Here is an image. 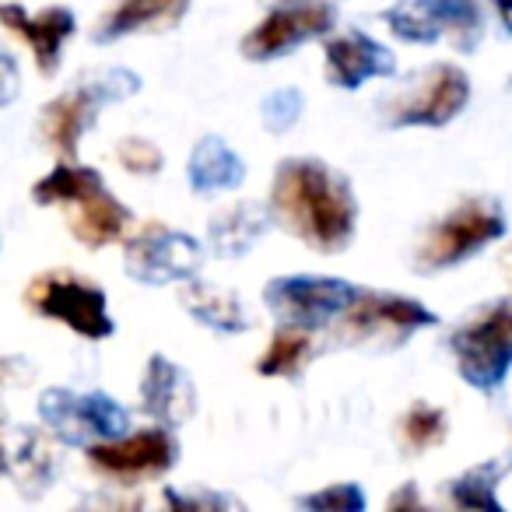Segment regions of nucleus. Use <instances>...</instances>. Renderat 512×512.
<instances>
[{"instance_id":"1","label":"nucleus","mask_w":512,"mask_h":512,"mask_svg":"<svg viewBox=\"0 0 512 512\" xmlns=\"http://www.w3.org/2000/svg\"><path fill=\"white\" fill-rule=\"evenodd\" d=\"M355 193L330 165L288 158L278 165L271 190V218L320 253H337L355 235Z\"/></svg>"},{"instance_id":"2","label":"nucleus","mask_w":512,"mask_h":512,"mask_svg":"<svg viewBox=\"0 0 512 512\" xmlns=\"http://www.w3.org/2000/svg\"><path fill=\"white\" fill-rule=\"evenodd\" d=\"M36 204H64L71 207V225L85 246H109L123 235L130 214L113 193L102 186V176L95 169H74L60 165L50 176H43L32 186Z\"/></svg>"},{"instance_id":"3","label":"nucleus","mask_w":512,"mask_h":512,"mask_svg":"<svg viewBox=\"0 0 512 512\" xmlns=\"http://www.w3.org/2000/svg\"><path fill=\"white\" fill-rule=\"evenodd\" d=\"M449 348L460 365V376L474 390H498L512 369V299L491 302L474 320L456 327Z\"/></svg>"},{"instance_id":"4","label":"nucleus","mask_w":512,"mask_h":512,"mask_svg":"<svg viewBox=\"0 0 512 512\" xmlns=\"http://www.w3.org/2000/svg\"><path fill=\"white\" fill-rule=\"evenodd\" d=\"M505 211L495 200H467V204L453 207L432 232L425 235V242L418 246L414 267L418 274H435L449 271V267L463 264L474 253H481L484 246L498 242L505 235Z\"/></svg>"},{"instance_id":"5","label":"nucleus","mask_w":512,"mask_h":512,"mask_svg":"<svg viewBox=\"0 0 512 512\" xmlns=\"http://www.w3.org/2000/svg\"><path fill=\"white\" fill-rule=\"evenodd\" d=\"M439 316L425 309L421 302L404 295H355L348 309L341 313L337 337L348 344H369V348H397L411 334L425 327H435Z\"/></svg>"},{"instance_id":"6","label":"nucleus","mask_w":512,"mask_h":512,"mask_svg":"<svg viewBox=\"0 0 512 512\" xmlns=\"http://www.w3.org/2000/svg\"><path fill=\"white\" fill-rule=\"evenodd\" d=\"M467 99V74L453 64H439L400 88L397 99L386 102L383 116L390 127H446L456 113H463Z\"/></svg>"},{"instance_id":"7","label":"nucleus","mask_w":512,"mask_h":512,"mask_svg":"<svg viewBox=\"0 0 512 512\" xmlns=\"http://www.w3.org/2000/svg\"><path fill=\"white\" fill-rule=\"evenodd\" d=\"M358 288L341 278H316V274H295V278H274L264 292V302L285 327L316 330L341 316L355 302Z\"/></svg>"},{"instance_id":"8","label":"nucleus","mask_w":512,"mask_h":512,"mask_svg":"<svg viewBox=\"0 0 512 512\" xmlns=\"http://www.w3.org/2000/svg\"><path fill=\"white\" fill-rule=\"evenodd\" d=\"M29 306L36 313L50 316V320L67 323L74 334L92 337V341H102V337L113 334V320H109L102 288L88 285V281L74 278V274L53 271L36 278L29 285Z\"/></svg>"},{"instance_id":"9","label":"nucleus","mask_w":512,"mask_h":512,"mask_svg":"<svg viewBox=\"0 0 512 512\" xmlns=\"http://www.w3.org/2000/svg\"><path fill=\"white\" fill-rule=\"evenodd\" d=\"M39 414L53 428L57 439L67 446H85L92 439H120L127 432V411L106 393H67V390H46L39 400Z\"/></svg>"},{"instance_id":"10","label":"nucleus","mask_w":512,"mask_h":512,"mask_svg":"<svg viewBox=\"0 0 512 512\" xmlns=\"http://www.w3.org/2000/svg\"><path fill=\"white\" fill-rule=\"evenodd\" d=\"M137 88H141V81H137V74H130V71H113V74H106V78L95 81V85L74 88L71 95H64V99L46 106V113H43L46 141H50L60 155L71 158L74 151H78L81 134H85L88 123L95 120V113H99L106 102L137 92Z\"/></svg>"},{"instance_id":"11","label":"nucleus","mask_w":512,"mask_h":512,"mask_svg":"<svg viewBox=\"0 0 512 512\" xmlns=\"http://www.w3.org/2000/svg\"><path fill=\"white\" fill-rule=\"evenodd\" d=\"M337 25V8L323 4V0H306V4H285V8L271 11L264 22L256 25L246 39H242V53L256 64L285 53L299 50L302 43L316 36H327Z\"/></svg>"},{"instance_id":"12","label":"nucleus","mask_w":512,"mask_h":512,"mask_svg":"<svg viewBox=\"0 0 512 512\" xmlns=\"http://www.w3.org/2000/svg\"><path fill=\"white\" fill-rule=\"evenodd\" d=\"M204 264L197 239L169 228H144L127 242V274L141 285H172L190 281Z\"/></svg>"},{"instance_id":"13","label":"nucleus","mask_w":512,"mask_h":512,"mask_svg":"<svg viewBox=\"0 0 512 512\" xmlns=\"http://www.w3.org/2000/svg\"><path fill=\"white\" fill-rule=\"evenodd\" d=\"M179 446L169 435V428H148V432L127 435V439H106L88 449V460L95 470L116 481H141V477H158L176 463Z\"/></svg>"},{"instance_id":"14","label":"nucleus","mask_w":512,"mask_h":512,"mask_svg":"<svg viewBox=\"0 0 512 512\" xmlns=\"http://www.w3.org/2000/svg\"><path fill=\"white\" fill-rule=\"evenodd\" d=\"M393 71H397V57L362 32H348V36L327 43V78L337 88L355 92L369 78H390Z\"/></svg>"},{"instance_id":"15","label":"nucleus","mask_w":512,"mask_h":512,"mask_svg":"<svg viewBox=\"0 0 512 512\" xmlns=\"http://www.w3.org/2000/svg\"><path fill=\"white\" fill-rule=\"evenodd\" d=\"M141 407L162 428H176L193 414L197 393H193V383L186 379V372L179 365L155 355L148 362V372H144V383H141Z\"/></svg>"},{"instance_id":"16","label":"nucleus","mask_w":512,"mask_h":512,"mask_svg":"<svg viewBox=\"0 0 512 512\" xmlns=\"http://www.w3.org/2000/svg\"><path fill=\"white\" fill-rule=\"evenodd\" d=\"M0 25L32 46L43 74L57 71L60 50L74 36V15L67 8H50L43 15H25V8H18V4H0Z\"/></svg>"},{"instance_id":"17","label":"nucleus","mask_w":512,"mask_h":512,"mask_svg":"<svg viewBox=\"0 0 512 512\" xmlns=\"http://www.w3.org/2000/svg\"><path fill=\"white\" fill-rule=\"evenodd\" d=\"M186 8H190V0H123L120 8L99 25L95 39L113 43V39L141 29H172V25L183 22Z\"/></svg>"},{"instance_id":"18","label":"nucleus","mask_w":512,"mask_h":512,"mask_svg":"<svg viewBox=\"0 0 512 512\" xmlns=\"http://www.w3.org/2000/svg\"><path fill=\"white\" fill-rule=\"evenodd\" d=\"M190 186L197 193H218V190H235L246 176L242 158L228 148L221 137H204L190 155Z\"/></svg>"},{"instance_id":"19","label":"nucleus","mask_w":512,"mask_h":512,"mask_svg":"<svg viewBox=\"0 0 512 512\" xmlns=\"http://www.w3.org/2000/svg\"><path fill=\"white\" fill-rule=\"evenodd\" d=\"M183 306L190 309L193 320L218 330V334H242L249 327L242 302L232 292H225L218 285H207V281H190L183 288Z\"/></svg>"},{"instance_id":"20","label":"nucleus","mask_w":512,"mask_h":512,"mask_svg":"<svg viewBox=\"0 0 512 512\" xmlns=\"http://www.w3.org/2000/svg\"><path fill=\"white\" fill-rule=\"evenodd\" d=\"M271 225V214L260 204L246 200V204L228 207L225 214L211 221V246L218 256H242L249 246H253L260 235Z\"/></svg>"},{"instance_id":"21","label":"nucleus","mask_w":512,"mask_h":512,"mask_svg":"<svg viewBox=\"0 0 512 512\" xmlns=\"http://www.w3.org/2000/svg\"><path fill=\"white\" fill-rule=\"evenodd\" d=\"M428 11V18H432V25L442 32H449L453 36V46L463 53L477 50V43H481L484 36V15L481 8H477V0H421Z\"/></svg>"},{"instance_id":"22","label":"nucleus","mask_w":512,"mask_h":512,"mask_svg":"<svg viewBox=\"0 0 512 512\" xmlns=\"http://www.w3.org/2000/svg\"><path fill=\"white\" fill-rule=\"evenodd\" d=\"M512 470V463H481V467L467 470L460 481H453L449 488V498L453 505L460 509H491V512H502V502H498L495 488L505 474Z\"/></svg>"},{"instance_id":"23","label":"nucleus","mask_w":512,"mask_h":512,"mask_svg":"<svg viewBox=\"0 0 512 512\" xmlns=\"http://www.w3.org/2000/svg\"><path fill=\"white\" fill-rule=\"evenodd\" d=\"M309 358V334L302 327H281L274 334L267 355L256 362V372L267 379L274 376H295L302 369V362Z\"/></svg>"},{"instance_id":"24","label":"nucleus","mask_w":512,"mask_h":512,"mask_svg":"<svg viewBox=\"0 0 512 512\" xmlns=\"http://www.w3.org/2000/svg\"><path fill=\"white\" fill-rule=\"evenodd\" d=\"M383 22L390 25L400 39H407V43H421V46L439 43V29L432 25V18H428L421 0H400L397 8L386 11Z\"/></svg>"},{"instance_id":"25","label":"nucleus","mask_w":512,"mask_h":512,"mask_svg":"<svg viewBox=\"0 0 512 512\" xmlns=\"http://www.w3.org/2000/svg\"><path fill=\"white\" fill-rule=\"evenodd\" d=\"M404 439L414 453H425V449L439 446L446 439V414L439 407L428 404H414L404 418Z\"/></svg>"},{"instance_id":"26","label":"nucleus","mask_w":512,"mask_h":512,"mask_svg":"<svg viewBox=\"0 0 512 512\" xmlns=\"http://www.w3.org/2000/svg\"><path fill=\"white\" fill-rule=\"evenodd\" d=\"M302 92L299 88H278V92H271L264 99V106H260V113H264V127L271 130V134H285L288 127H295L302 116Z\"/></svg>"},{"instance_id":"27","label":"nucleus","mask_w":512,"mask_h":512,"mask_svg":"<svg viewBox=\"0 0 512 512\" xmlns=\"http://www.w3.org/2000/svg\"><path fill=\"white\" fill-rule=\"evenodd\" d=\"M299 505L313 512H362L365 495L358 484H330V488L316 491V495H302Z\"/></svg>"},{"instance_id":"28","label":"nucleus","mask_w":512,"mask_h":512,"mask_svg":"<svg viewBox=\"0 0 512 512\" xmlns=\"http://www.w3.org/2000/svg\"><path fill=\"white\" fill-rule=\"evenodd\" d=\"M120 165L134 176H155L162 169V151L151 141H141V137H127L120 144Z\"/></svg>"},{"instance_id":"29","label":"nucleus","mask_w":512,"mask_h":512,"mask_svg":"<svg viewBox=\"0 0 512 512\" xmlns=\"http://www.w3.org/2000/svg\"><path fill=\"white\" fill-rule=\"evenodd\" d=\"M15 95H18V64L8 53H0V106L15 102Z\"/></svg>"},{"instance_id":"30","label":"nucleus","mask_w":512,"mask_h":512,"mask_svg":"<svg viewBox=\"0 0 512 512\" xmlns=\"http://www.w3.org/2000/svg\"><path fill=\"white\" fill-rule=\"evenodd\" d=\"M169 505H179V509H228V498L221 495H176V491H169Z\"/></svg>"},{"instance_id":"31","label":"nucleus","mask_w":512,"mask_h":512,"mask_svg":"<svg viewBox=\"0 0 512 512\" xmlns=\"http://www.w3.org/2000/svg\"><path fill=\"white\" fill-rule=\"evenodd\" d=\"M491 8H495L498 22H502V29L512 36V0H491Z\"/></svg>"},{"instance_id":"32","label":"nucleus","mask_w":512,"mask_h":512,"mask_svg":"<svg viewBox=\"0 0 512 512\" xmlns=\"http://www.w3.org/2000/svg\"><path fill=\"white\" fill-rule=\"evenodd\" d=\"M400 505H418V498H414V488L407 484V491H400V495L390 498V509H400Z\"/></svg>"},{"instance_id":"33","label":"nucleus","mask_w":512,"mask_h":512,"mask_svg":"<svg viewBox=\"0 0 512 512\" xmlns=\"http://www.w3.org/2000/svg\"><path fill=\"white\" fill-rule=\"evenodd\" d=\"M278 4H306V0H278Z\"/></svg>"},{"instance_id":"34","label":"nucleus","mask_w":512,"mask_h":512,"mask_svg":"<svg viewBox=\"0 0 512 512\" xmlns=\"http://www.w3.org/2000/svg\"><path fill=\"white\" fill-rule=\"evenodd\" d=\"M505 260H509V271H512V253H509V256H505Z\"/></svg>"},{"instance_id":"35","label":"nucleus","mask_w":512,"mask_h":512,"mask_svg":"<svg viewBox=\"0 0 512 512\" xmlns=\"http://www.w3.org/2000/svg\"><path fill=\"white\" fill-rule=\"evenodd\" d=\"M0 467H4V460H0Z\"/></svg>"}]
</instances>
